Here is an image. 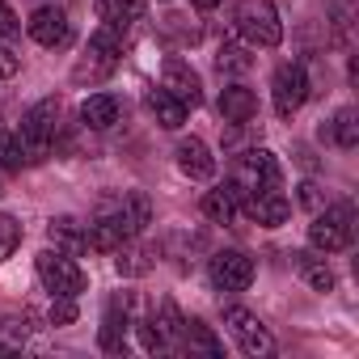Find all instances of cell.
Segmentation results:
<instances>
[{
    "label": "cell",
    "mask_w": 359,
    "mask_h": 359,
    "mask_svg": "<svg viewBox=\"0 0 359 359\" xmlns=\"http://www.w3.org/2000/svg\"><path fill=\"white\" fill-rule=\"evenodd\" d=\"M152 220V203L144 191H123L114 199H102L93 220L85 224L89 233V250H102V254H114L118 245L135 241Z\"/></svg>",
    "instance_id": "6da1fadb"
},
{
    "label": "cell",
    "mask_w": 359,
    "mask_h": 359,
    "mask_svg": "<svg viewBox=\"0 0 359 359\" xmlns=\"http://www.w3.org/2000/svg\"><path fill=\"white\" fill-rule=\"evenodd\" d=\"M123 51H127V30H118V26H106V22H102V26L89 34L85 55L76 60L72 81H76V85H102V81L123 64Z\"/></svg>",
    "instance_id": "7a4b0ae2"
},
{
    "label": "cell",
    "mask_w": 359,
    "mask_h": 359,
    "mask_svg": "<svg viewBox=\"0 0 359 359\" xmlns=\"http://www.w3.org/2000/svg\"><path fill=\"white\" fill-rule=\"evenodd\" d=\"M229 187L237 191V199L258 195V191H279V187H283V169H279L275 152H271V148H245V152L233 161Z\"/></svg>",
    "instance_id": "3957f363"
},
{
    "label": "cell",
    "mask_w": 359,
    "mask_h": 359,
    "mask_svg": "<svg viewBox=\"0 0 359 359\" xmlns=\"http://www.w3.org/2000/svg\"><path fill=\"white\" fill-rule=\"evenodd\" d=\"M60 118H64V102L60 97H43L34 102L26 114H22V148H26V161H43L55 140H60Z\"/></svg>",
    "instance_id": "277c9868"
},
{
    "label": "cell",
    "mask_w": 359,
    "mask_h": 359,
    "mask_svg": "<svg viewBox=\"0 0 359 359\" xmlns=\"http://www.w3.org/2000/svg\"><path fill=\"white\" fill-rule=\"evenodd\" d=\"M355 241V208L351 203H330L321 212H313L309 224V245L317 254H338Z\"/></svg>",
    "instance_id": "5b68a950"
},
{
    "label": "cell",
    "mask_w": 359,
    "mask_h": 359,
    "mask_svg": "<svg viewBox=\"0 0 359 359\" xmlns=\"http://www.w3.org/2000/svg\"><path fill=\"white\" fill-rule=\"evenodd\" d=\"M233 22L250 47H279V39H283V22H279L271 0H241Z\"/></svg>",
    "instance_id": "8992f818"
},
{
    "label": "cell",
    "mask_w": 359,
    "mask_h": 359,
    "mask_svg": "<svg viewBox=\"0 0 359 359\" xmlns=\"http://www.w3.org/2000/svg\"><path fill=\"white\" fill-rule=\"evenodd\" d=\"M34 271H39V279L51 296H81L85 292V271L76 266V258L68 250H55V245L43 250L34 258Z\"/></svg>",
    "instance_id": "52a82bcc"
},
{
    "label": "cell",
    "mask_w": 359,
    "mask_h": 359,
    "mask_svg": "<svg viewBox=\"0 0 359 359\" xmlns=\"http://www.w3.org/2000/svg\"><path fill=\"white\" fill-rule=\"evenodd\" d=\"M140 342L152 355L165 351H182V313L173 309V300H161L144 321H140Z\"/></svg>",
    "instance_id": "ba28073f"
},
{
    "label": "cell",
    "mask_w": 359,
    "mask_h": 359,
    "mask_svg": "<svg viewBox=\"0 0 359 359\" xmlns=\"http://www.w3.org/2000/svg\"><path fill=\"white\" fill-rule=\"evenodd\" d=\"M224 325H229L233 342H237L250 359L275 355V338H271V330L258 321V313H250V309H241V304H229V309H224Z\"/></svg>",
    "instance_id": "9c48e42d"
},
{
    "label": "cell",
    "mask_w": 359,
    "mask_h": 359,
    "mask_svg": "<svg viewBox=\"0 0 359 359\" xmlns=\"http://www.w3.org/2000/svg\"><path fill=\"white\" fill-rule=\"evenodd\" d=\"M271 102H275L279 118L300 114V106L309 102V72L300 64H279L275 76H271Z\"/></svg>",
    "instance_id": "30bf717a"
},
{
    "label": "cell",
    "mask_w": 359,
    "mask_h": 359,
    "mask_svg": "<svg viewBox=\"0 0 359 359\" xmlns=\"http://www.w3.org/2000/svg\"><path fill=\"white\" fill-rule=\"evenodd\" d=\"M208 279H212V287L216 292H245L250 283H254V262L241 254V250H220V254H212V262H208Z\"/></svg>",
    "instance_id": "8fae6325"
},
{
    "label": "cell",
    "mask_w": 359,
    "mask_h": 359,
    "mask_svg": "<svg viewBox=\"0 0 359 359\" xmlns=\"http://www.w3.org/2000/svg\"><path fill=\"white\" fill-rule=\"evenodd\" d=\"M127 330H131V292H114L106 300L102 313V330H97V346L106 355H118L127 346Z\"/></svg>",
    "instance_id": "7c38bea8"
},
{
    "label": "cell",
    "mask_w": 359,
    "mask_h": 359,
    "mask_svg": "<svg viewBox=\"0 0 359 359\" xmlns=\"http://www.w3.org/2000/svg\"><path fill=\"white\" fill-rule=\"evenodd\" d=\"M161 89H165V93H173L187 110L203 106V76H199L187 60H177V55H173V60H165V68H161Z\"/></svg>",
    "instance_id": "4fadbf2b"
},
{
    "label": "cell",
    "mask_w": 359,
    "mask_h": 359,
    "mask_svg": "<svg viewBox=\"0 0 359 359\" xmlns=\"http://www.w3.org/2000/svg\"><path fill=\"white\" fill-rule=\"evenodd\" d=\"M26 34L39 43V47H64L72 39V22L60 5H39L26 22Z\"/></svg>",
    "instance_id": "5bb4252c"
},
{
    "label": "cell",
    "mask_w": 359,
    "mask_h": 359,
    "mask_svg": "<svg viewBox=\"0 0 359 359\" xmlns=\"http://www.w3.org/2000/svg\"><path fill=\"white\" fill-rule=\"evenodd\" d=\"M241 216L254 220V224H262V229H279L292 216V203L283 199V191H258V195L241 199Z\"/></svg>",
    "instance_id": "9a60e30c"
},
{
    "label": "cell",
    "mask_w": 359,
    "mask_h": 359,
    "mask_svg": "<svg viewBox=\"0 0 359 359\" xmlns=\"http://www.w3.org/2000/svg\"><path fill=\"white\" fill-rule=\"evenodd\" d=\"M173 161H177V169H182L191 182H208V177L216 173V156H212V148L199 135H182V140H177Z\"/></svg>",
    "instance_id": "2e32d148"
},
{
    "label": "cell",
    "mask_w": 359,
    "mask_h": 359,
    "mask_svg": "<svg viewBox=\"0 0 359 359\" xmlns=\"http://www.w3.org/2000/svg\"><path fill=\"white\" fill-rule=\"evenodd\" d=\"M220 114H224L229 127H245V123H254V114H258V97H254V89H245L241 81L224 85V93H220Z\"/></svg>",
    "instance_id": "e0dca14e"
},
{
    "label": "cell",
    "mask_w": 359,
    "mask_h": 359,
    "mask_svg": "<svg viewBox=\"0 0 359 359\" xmlns=\"http://www.w3.org/2000/svg\"><path fill=\"white\" fill-rule=\"evenodd\" d=\"M118 114H123V102H118L114 93H89V97L81 102V123H85L89 131H110V127L118 123Z\"/></svg>",
    "instance_id": "ac0fdd59"
},
{
    "label": "cell",
    "mask_w": 359,
    "mask_h": 359,
    "mask_svg": "<svg viewBox=\"0 0 359 359\" xmlns=\"http://www.w3.org/2000/svg\"><path fill=\"white\" fill-rule=\"evenodd\" d=\"M292 266H296V275L313 287V292H334V271H330V262H325V254H317V250H300V254H292Z\"/></svg>",
    "instance_id": "d6986e66"
},
{
    "label": "cell",
    "mask_w": 359,
    "mask_h": 359,
    "mask_svg": "<svg viewBox=\"0 0 359 359\" xmlns=\"http://www.w3.org/2000/svg\"><path fill=\"white\" fill-rule=\"evenodd\" d=\"M321 140L334 144V148H355V144H359V110H355V106L334 110L330 123H321Z\"/></svg>",
    "instance_id": "ffe728a7"
},
{
    "label": "cell",
    "mask_w": 359,
    "mask_h": 359,
    "mask_svg": "<svg viewBox=\"0 0 359 359\" xmlns=\"http://www.w3.org/2000/svg\"><path fill=\"white\" fill-rule=\"evenodd\" d=\"M144 106H148V114L156 118V127H165V131H177L187 123V106L177 102L173 93H165V89H148L144 93Z\"/></svg>",
    "instance_id": "44dd1931"
},
{
    "label": "cell",
    "mask_w": 359,
    "mask_h": 359,
    "mask_svg": "<svg viewBox=\"0 0 359 359\" xmlns=\"http://www.w3.org/2000/svg\"><path fill=\"white\" fill-rule=\"evenodd\" d=\"M47 237H51L55 250H68V254L89 250V233H85V224H81L76 216H55V220L47 224Z\"/></svg>",
    "instance_id": "7402d4cb"
},
{
    "label": "cell",
    "mask_w": 359,
    "mask_h": 359,
    "mask_svg": "<svg viewBox=\"0 0 359 359\" xmlns=\"http://www.w3.org/2000/svg\"><path fill=\"white\" fill-rule=\"evenodd\" d=\"M182 351H191V355H208V359H220V355H224L220 338H216L199 317H182Z\"/></svg>",
    "instance_id": "603a6c76"
},
{
    "label": "cell",
    "mask_w": 359,
    "mask_h": 359,
    "mask_svg": "<svg viewBox=\"0 0 359 359\" xmlns=\"http://www.w3.org/2000/svg\"><path fill=\"white\" fill-rule=\"evenodd\" d=\"M203 216L212 220V224H233L237 216H241V199H237V191L224 182V187H216V191H208L203 195Z\"/></svg>",
    "instance_id": "cb8c5ba5"
},
{
    "label": "cell",
    "mask_w": 359,
    "mask_h": 359,
    "mask_svg": "<svg viewBox=\"0 0 359 359\" xmlns=\"http://www.w3.org/2000/svg\"><path fill=\"white\" fill-rule=\"evenodd\" d=\"M148 9V0H97V18L106 26H118V30H131Z\"/></svg>",
    "instance_id": "d4e9b609"
},
{
    "label": "cell",
    "mask_w": 359,
    "mask_h": 359,
    "mask_svg": "<svg viewBox=\"0 0 359 359\" xmlns=\"http://www.w3.org/2000/svg\"><path fill=\"white\" fill-rule=\"evenodd\" d=\"M22 165H30L22 140H18L9 127H0V169H5V173H22Z\"/></svg>",
    "instance_id": "484cf974"
},
{
    "label": "cell",
    "mask_w": 359,
    "mask_h": 359,
    "mask_svg": "<svg viewBox=\"0 0 359 359\" xmlns=\"http://www.w3.org/2000/svg\"><path fill=\"white\" fill-rule=\"evenodd\" d=\"M250 51L241 47V43H224L220 51H216V68L224 72V76H241V72H250Z\"/></svg>",
    "instance_id": "4316f807"
},
{
    "label": "cell",
    "mask_w": 359,
    "mask_h": 359,
    "mask_svg": "<svg viewBox=\"0 0 359 359\" xmlns=\"http://www.w3.org/2000/svg\"><path fill=\"white\" fill-rule=\"evenodd\" d=\"M114 254H118V275H144V271L152 266V254H148V250H140V245H131V241H127V245H118Z\"/></svg>",
    "instance_id": "83f0119b"
},
{
    "label": "cell",
    "mask_w": 359,
    "mask_h": 359,
    "mask_svg": "<svg viewBox=\"0 0 359 359\" xmlns=\"http://www.w3.org/2000/svg\"><path fill=\"white\" fill-rule=\"evenodd\" d=\"M76 321V296H51L47 325H72Z\"/></svg>",
    "instance_id": "f1b7e54d"
},
{
    "label": "cell",
    "mask_w": 359,
    "mask_h": 359,
    "mask_svg": "<svg viewBox=\"0 0 359 359\" xmlns=\"http://www.w3.org/2000/svg\"><path fill=\"white\" fill-rule=\"evenodd\" d=\"M18 241H22V224H18L13 216L0 212V262H5V258L18 250Z\"/></svg>",
    "instance_id": "f546056e"
},
{
    "label": "cell",
    "mask_w": 359,
    "mask_h": 359,
    "mask_svg": "<svg viewBox=\"0 0 359 359\" xmlns=\"http://www.w3.org/2000/svg\"><path fill=\"white\" fill-rule=\"evenodd\" d=\"M22 34V22H18V13L9 9V0H0V43H13Z\"/></svg>",
    "instance_id": "4dcf8cb0"
},
{
    "label": "cell",
    "mask_w": 359,
    "mask_h": 359,
    "mask_svg": "<svg viewBox=\"0 0 359 359\" xmlns=\"http://www.w3.org/2000/svg\"><path fill=\"white\" fill-rule=\"evenodd\" d=\"M300 203H304L309 212H321V208H325V191H321L317 182H304V187H300Z\"/></svg>",
    "instance_id": "1f68e13d"
},
{
    "label": "cell",
    "mask_w": 359,
    "mask_h": 359,
    "mask_svg": "<svg viewBox=\"0 0 359 359\" xmlns=\"http://www.w3.org/2000/svg\"><path fill=\"white\" fill-rule=\"evenodd\" d=\"M9 76H18V55L9 43H0V81H9Z\"/></svg>",
    "instance_id": "d6a6232c"
},
{
    "label": "cell",
    "mask_w": 359,
    "mask_h": 359,
    "mask_svg": "<svg viewBox=\"0 0 359 359\" xmlns=\"http://www.w3.org/2000/svg\"><path fill=\"white\" fill-rule=\"evenodd\" d=\"M191 5H195V9H203V13H208V9H216V5H224V0H191Z\"/></svg>",
    "instance_id": "836d02e7"
}]
</instances>
